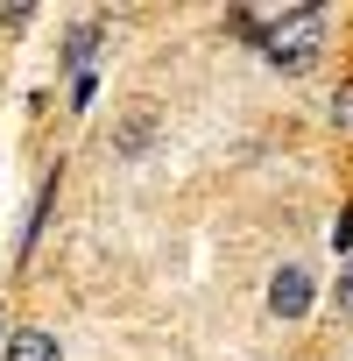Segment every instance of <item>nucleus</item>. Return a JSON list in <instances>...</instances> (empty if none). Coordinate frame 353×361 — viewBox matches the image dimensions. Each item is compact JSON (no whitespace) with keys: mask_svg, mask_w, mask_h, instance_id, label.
Here are the masks:
<instances>
[{"mask_svg":"<svg viewBox=\"0 0 353 361\" xmlns=\"http://www.w3.org/2000/svg\"><path fill=\"white\" fill-rule=\"evenodd\" d=\"M269 312H276V319H304V312H311V269H304V262H283V269L269 276Z\"/></svg>","mask_w":353,"mask_h":361,"instance_id":"nucleus-2","label":"nucleus"},{"mask_svg":"<svg viewBox=\"0 0 353 361\" xmlns=\"http://www.w3.org/2000/svg\"><path fill=\"white\" fill-rule=\"evenodd\" d=\"M332 121H339V128H353V85H339V99H332Z\"/></svg>","mask_w":353,"mask_h":361,"instance_id":"nucleus-7","label":"nucleus"},{"mask_svg":"<svg viewBox=\"0 0 353 361\" xmlns=\"http://www.w3.org/2000/svg\"><path fill=\"white\" fill-rule=\"evenodd\" d=\"M99 36H106L99 22H92V29H71V43H64V57H71V71H78V78H92V50H99Z\"/></svg>","mask_w":353,"mask_h":361,"instance_id":"nucleus-5","label":"nucleus"},{"mask_svg":"<svg viewBox=\"0 0 353 361\" xmlns=\"http://www.w3.org/2000/svg\"><path fill=\"white\" fill-rule=\"evenodd\" d=\"M29 15H36L29 0H8V8H0V22H8V29H29Z\"/></svg>","mask_w":353,"mask_h":361,"instance_id":"nucleus-6","label":"nucleus"},{"mask_svg":"<svg viewBox=\"0 0 353 361\" xmlns=\"http://www.w3.org/2000/svg\"><path fill=\"white\" fill-rule=\"evenodd\" d=\"M148 142H155V114H148V106H134V114L120 121V135H113V149H120V156H141Z\"/></svg>","mask_w":353,"mask_h":361,"instance_id":"nucleus-4","label":"nucleus"},{"mask_svg":"<svg viewBox=\"0 0 353 361\" xmlns=\"http://www.w3.org/2000/svg\"><path fill=\"white\" fill-rule=\"evenodd\" d=\"M240 29L262 43V57L276 64V71H311L318 64V43H325V8H283V15H255V8H240Z\"/></svg>","mask_w":353,"mask_h":361,"instance_id":"nucleus-1","label":"nucleus"},{"mask_svg":"<svg viewBox=\"0 0 353 361\" xmlns=\"http://www.w3.org/2000/svg\"><path fill=\"white\" fill-rule=\"evenodd\" d=\"M0 361H64V354H57V340L43 326H22V333H8V354Z\"/></svg>","mask_w":353,"mask_h":361,"instance_id":"nucleus-3","label":"nucleus"},{"mask_svg":"<svg viewBox=\"0 0 353 361\" xmlns=\"http://www.w3.org/2000/svg\"><path fill=\"white\" fill-rule=\"evenodd\" d=\"M339 312H346V319H353V262H346V269H339Z\"/></svg>","mask_w":353,"mask_h":361,"instance_id":"nucleus-8","label":"nucleus"}]
</instances>
